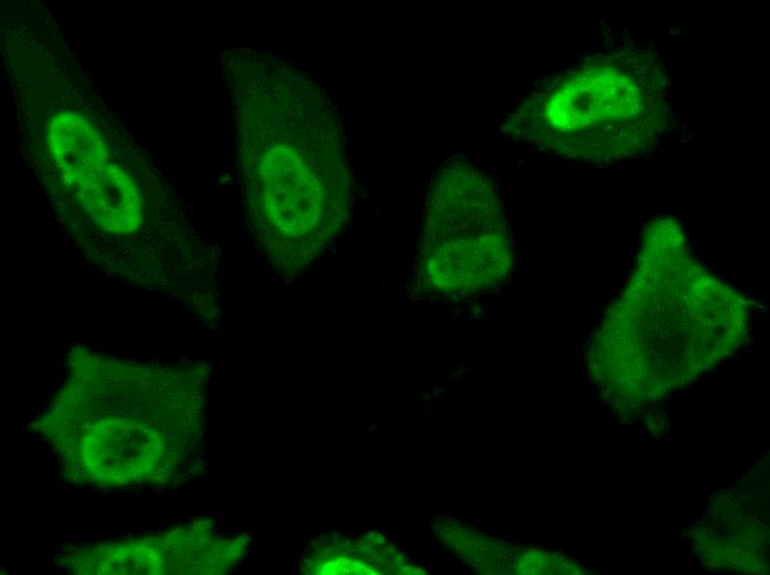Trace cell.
Here are the masks:
<instances>
[{
    "instance_id": "cell-1",
    "label": "cell",
    "mask_w": 770,
    "mask_h": 575,
    "mask_svg": "<svg viewBox=\"0 0 770 575\" xmlns=\"http://www.w3.org/2000/svg\"><path fill=\"white\" fill-rule=\"evenodd\" d=\"M746 311L743 295L695 260L679 222L657 217L595 338L596 368L618 395H662L733 351Z\"/></svg>"
},
{
    "instance_id": "cell-2",
    "label": "cell",
    "mask_w": 770,
    "mask_h": 575,
    "mask_svg": "<svg viewBox=\"0 0 770 575\" xmlns=\"http://www.w3.org/2000/svg\"><path fill=\"white\" fill-rule=\"evenodd\" d=\"M672 122L665 60L651 44L627 41L549 75L502 129L559 157L607 165L651 153Z\"/></svg>"
},
{
    "instance_id": "cell-3",
    "label": "cell",
    "mask_w": 770,
    "mask_h": 575,
    "mask_svg": "<svg viewBox=\"0 0 770 575\" xmlns=\"http://www.w3.org/2000/svg\"><path fill=\"white\" fill-rule=\"evenodd\" d=\"M270 81L272 85L271 76ZM272 90L277 103L273 105L270 95V116L264 122L268 127L258 145L249 182H256L253 191L261 192L256 200L262 205L257 209L263 211L261 218L269 220L270 237H283L282 243L296 244L299 251L300 245L308 249L309 243L318 242L316 238L320 240L327 231L332 236L341 227L351 202V179L341 140L325 143L340 137L339 126L321 137L316 132L310 137L318 128L309 127L314 122L308 119L312 104L300 119L308 103L303 100L305 87L293 119L292 92H288L287 109L282 111L277 85Z\"/></svg>"
},
{
    "instance_id": "cell-4",
    "label": "cell",
    "mask_w": 770,
    "mask_h": 575,
    "mask_svg": "<svg viewBox=\"0 0 770 575\" xmlns=\"http://www.w3.org/2000/svg\"><path fill=\"white\" fill-rule=\"evenodd\" d=\"M418 272L430 292L487 291L511 272L513 249L498 189L462 156L449 157L429 188Z\"/></svg>"
}]
</instances>
